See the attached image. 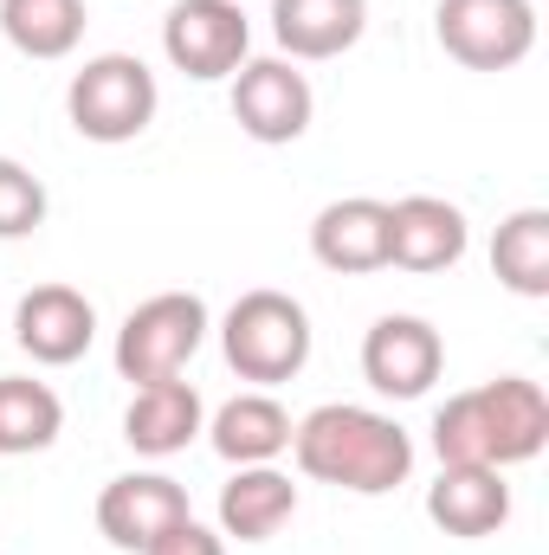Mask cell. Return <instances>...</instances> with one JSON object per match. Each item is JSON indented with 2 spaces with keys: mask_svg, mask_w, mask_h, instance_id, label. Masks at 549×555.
Masks as SVG:
<instances>
[{
  "mask_svg": "<svg viewBox=\"0 0 549 555\" xmlns=\"http://www.w3.org/2000/svg\"><path fill=\"white\" fill-rule=\"evenodd\" d=\"M65 433V401L33 375H0V459L46 452Z\"/></svg>",
  "mask_w": 549,
  "mask_h": 555,
  "instance_id": "21",
  "label": "cell"
},
{
  "mask_svg": "<svg viewBox=\"0 0 549 555\" xmlns=\"http://www.w3.org/2000/svg\"><path fill=\"white\" fill-rule=\"evenodd\" d=\"M85 26H91L85 0H0V33H7V46H13L20 59H39V65L72 59L78 39H85Z\"/></svg>",
  "mask_w": 549,
  "mask_h": 555,
  "instance_id": "19",
  "label": "cell"
},
{
  "mask_svg": "<svg viewBox=\"0 0 549 555\" xmlns=\"http://www.w3.org/2000/svg\"><path fill=\"white\" fill-rule=\"evenodd\" d=\"M433 33L446 59H459L465 72H511L537 46V7L531 0H439Z\"/></svg>",
  "mask_w": 549,
  "mask_h": 555,
  "instance_id": "6",
  "label": "cell"
},
{
  "mask_svg": "<svg viewBox=\"0 0 549 555\" xmlns=\"http://www.w3.org/2000/svg\"><path fill=\"white\" fill-rule=\"evenodd\" d=\"M369 33V0H272V39L291 65L343 59Z\"/></svg>",
  "mask_w": 549,
  "mask_h": 555,
  "instance_id": "15",
  "label": "cell"
},
{
  "mask_svg": "<svg viewBox=\"0 0 549 555\" xmlns=\"http://www.w3.org/2000/svg\"><path fill=\"white\" fill-rule=\"evenodd\" d=\"M155 111H162V85H155V72L142 65L137 52H98L65 85L72 130L85 142H104V149L137 142L155 124Z\"/></svg>",
  "mask_w": 549,
  "mask_h": 555,
  "instance_id": "3",
  "label": "cell"
},
{
  "mask_svg": "<svg viewBox=\"0 0 549 555\" xmlns=\"http://www.w3.org/2000/svg\"><path fill=\"white\" fill-rule=\"evenodd\" d=\"M39 227H46V181L26 162L0 155V240H26Z\"/></svg>",
  "mask_w": 549,
  "mask_h": 555,
  "instance_id": "23",
  "label": "cell"
},
{
  "mask_svg": "<svg viewBox=\"0 0 549 555\" xmlns=\"http://www.w3.org/2000/svg\"><path fill=\"white\" fill-rule=\"evenodd\" d=\"M13 343L39 369H72L98 343V304L85 291H72V284H33L13 304Z\"/></svg>",
  "mask_w": 549,
  "mask_h": 555,
  "instance_id": "9",
  "label": "cell"
},
{
  "mask_svg": "<svg viewBox=\"0 0 549 555\" xmlns=\"http://www.w3.org/2000/svg\"><path fill=\"white\" fill-rule=\"evenodd\" d=\"M181 517H194V511H188V491L168 472H124V478H111L98 491V530H104L111 550H124V555H142L155 537H168Z\"/></svg>",
  "mask_w": 549,
  "mask_h": 555,
  "instance_id": "10",
  "label": "cell"
},
{
  "mask_svg": "<svg viewBox=\"0 0 549 555\" xmlns=\"http://www.w3.org/2000/svg\"><path fill=\"white\" fill-rule=\"evenodd\" d=\"M433 452H439V465H491V426H485L478 388L452 395L433 414Z\"/></svg>",
  "mask_w": 549,
  "mask_h": 555,
  "instance_id": "22",
  "label": "cell"
},
{
  "mask_svg": "<svg viewBox=\"0 0 549 555\" xmlns=\"http://www.w3.org/2000/svg\"><path fill=\"white\" fill-rule=\"evenodd\" d=\"M162 52L181 78L220 85L253 59V20L240 0H175L162 20Z\"/></svg>",
  "mask_w": 549,
  "mask_h": 555,
  "instance_id": "5",
  "label": "cell"
},
{
  "mask_svg": "<svg viewBox=\"0 0 549 555\" xmlns=\"http://www.w3.org/2000/svg\"><path fill=\"white\" fill-rule=\"evenodd\" d=\"M291 459L310 485H336L356 498H388L408 485L413 439L395 414L356 408V401H323L291 426Z\"/></svg>",
  "mask_w": 549,
  "mask_h": 555,
  "instance_id": "1",
  "label": "cell"
},
{
  "mask_svg": "<svg viewBox=\"0 0 549 555\" xmlns=\"http://www.w3.org/2000/svg\"><path fill=\"white\" fill-rule=\"evenodd\" d=\"M142 555H227V537L207 530V524H194V517H181L168 537H155Z\"/></svg>",
  "mask_w": 549,
  "mask_h": 555,
  "instance_id": "24",
  "label": "cell"
},
{
  "mask_svg": "<svg viewBox=\"0 0 549 555\" xmlns=\"http://www.w3.org/2000/svg\"><path fill=\"white\" fill-rule=\"evenodd\" d=\"M201 433H207V401H201V388L181 382V375L137 388L130 408H124V439H130V452H142V459H175V452H188Z\"/></svg>",
  "mask_w": 549,
  "mask_h": 555,
  "instance_id": "14",
  "label": "cell"
},
{
  "mask_svg": "<svg viewBox=\"0 0 549 555\" xmlns=\"http://www.w3.org/2000/svg\"><path fill=\"white\" fill-rule=\"evenodd\" d=\"M491 272L518 297H549V207H518L491 233Z\"/></svg>",
  "mask_w": 549,
  "mask_h": 555,
  "instance_id": "20",
  "label": "cell"
},
{
  "mask_svg": "<svg viewBox=\"0 0 549 555\" xmlns=\"http://www.w3.org/2000/svg\"><path fill=\"white\" fill-rule=\"evenodd\" d=\"M291 517H297V485L278 465H233V478L220 485V537L233 543H272Z\"/></svg>",
  "mask_w": 549,
  "mask_h": 555,
  "instance_id": "16",
  "label": "cell"
},
{
  "mask_svg": "<svg viewBox=\"0 0 549 555\" xmlns=\"http://www.w3.org/2000/svg\"><path fill=\"white\" fill-rule=\"evenodd\" d=\"M310 253L323 272L369 278L388 272V201L375 194H343L310 220Z\"/></svg>",
  "mask_w": 549,
  "mask_h": 555,
  "instance_id": "12",
  "label": "cell"
},
{
  "mask_svg": "<svg viewBox=\"0 0 549 555\" xmlns=\"http://www.w3.org/2000/svg\"><path fill=\"white\" fill-rule=\"evenodd\" d=\"M446 369V343L426 317H375L362 336V382L382 401H420Z\"/></svg>",
  "mask_w": 549,
  "mask_h": 555,
  "instance_id": "8",
  "label": "cell"
},
{
  "mask_svg": "<svg viewBox=\"0 0 549 555\" xmlns=\"http://www.w3.org/2000/svg\"><path fill=\"white\" fill-rule=\"evenodd\" d=\"M426 517L459 543L498 537L511 524V485L498 465H439V478L426 485Z\"/></svg>",
  "mask_w": 549,
  "mask_h": 555,
  "instance_id": "13",
  "label": "cell"
},
{
  "mask_svg": "<svg viewBox=\"0 0 549 555\" xmlns=\"http://www.w3.org/2000/svg\"><path fill=\"white\" fill-rule=\"evenodd\" d=\"M227 104H233V124L253 142H266V149L297 142L310 130V117H317V91H310V78L291 59H246L233 72V98Z\"/></svg>",
  "mask_w": 549,
  "mask_h": 555,
  "instance_id": "7",
  "label": "cell"
},
{
  "mask_svg": "<svg viewBox=\"0 0 549 555\" xmlns=\"http://www.w3.org/2000/svg\"><path fill=\"white\" fill-rule=\"evenodd\" d=\"M485 401V426H491V465H524L549 446V395L531 375H498L478 388Z\"/></svg>",
  "mask_w": 549,
  "mask_h": 555,
  "instance_id": "17",
  "label": "cell"
},
{
  "mask_svg": "<svg viewBox=\"0 0 549 555\" xmlns=\"http://www.w3.org/2000/svg\"><path fill=\"white\" fill-rule=\"evenodd\" d=\"M291 426L297 420L284 414L266 388H253V395H233L220 414L207 420V439H214V452L227 465H278L291 452Z\"/></svg>",
  "mask_w": 549,
  "mask_h": 555,
  "instance_id": "18",
  "label": "cell"
},
{
  "mask_svg": "<svg viewBox=\"0 0 549 555\" xmlns=\"http://www.w3.org/2000/svg\"><path fill=\"white\" fill-rule=\"evenodd\" d=\"M207 330L214 323H207V304L194 291H155V297H142L137 310L124 317V330H117V375L130 388L175 382L201 356Z\"/></svg>",
  "mask_w": 549,
  "mask_h": 555,
  "instance_id": "4",
  "label": "cell"
},
{
  "mask_svg": "<svg viewBox=\"0 0 549 555\" xmlns=\"http://www.w3.org/2000/svg\"><path fill=\"white\" fill-rule=\"evenodd\" d=\"M472 246V227L452 201L439 194H408L388 207V266H401L413 278H433V272H452Z\"/></svg>",
  "mask_w": 549,
  "mask_h": 555,
  "instance_id": "11",
  "label": "cell"
},
{
  "mask_svg": "<svg viewBox=\"0 0 549 555\" xmlns=\"http://www.w3.org/2000/svg\"><path fill=\"white\" fill-rule=\"evenodd\" d=\"M220 356L253 388H278V382L304 375V362H310V310L291 291H272V284L240 291L233 310L220 317Z\"/></svg>",
  "mask_w": 549,
  "mask_h": 555,
  "instance_id": "2",
  "label": "cell"
}]
</instances>
